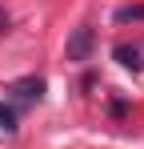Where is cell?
I'll use <instances>...</instances> for the list:
<instances>
[{"instance_id":"obj_1","label":"cell","mask_w":144,"mask_h":149,"mask_svg":"<svg viewBox=\"0 0 144 149\" xmlns=\"http://www.w3.org/2000/svg\"><path fill=\"white\" fill-rule=\"evenodd\" d=\"M92 45H96V32L88 24H80V28H72V36H68V61H88L92 56Z\"/></svg>"},{"instance_id":"obj_2","label":"cell","mask_w":144,"mask_h":149,"mask_svg":"<svg viewBox=\"0 0 144 149\" xmlns=\"http://www.w3.org/2000/svg\"><path fill=\"white\" fill-rule=\"evenodd\" d=\"M8 93H12L16 101H24V105H32V101L44 97V81H40V77H20V81L8 85Z\"/></svg>"},{"instance_id":"obj_3","label":"cell","mask_w":144,"mask_h":149,"mask_svg":"<svg viewBox=\"0 0 144 149\" xmlns=\"http://www.w3.org/2000/svg\"><path fill=\"white\" fill-rule=\"evenodd\" d=\"M112 56H116V61L124 65V69H132V73H140V69H144V61H140V49H136V45H116V49H112Z\"/></svg>"},{"instance_id":"obj_4","label":"cell","mask_w":144,"mask_h":149,"mask_svg":"<svg viewBox=\"0 0 144 149\" xmlns=\"http://www.w3.org/2000/svg\"><path fill=\"white\" fill-rule=\"evenodd\" d=\"M112 16H116V24H128V20H144V4H120Z\"/></svg>"},{"instance_id":"obj_5","label":"cell","mask_w":144,"mask_h":149,"mask_svg":"<svg viewBox=\"0 0 144 149\" xmlns=\"http://www.w3.org/2000/svg\"><path fill=\"white\" fill-rule=\"evenodd\" d=\"M0 129H4V133H8V137H12V133H16V113H12V109H8V105H4V101H0Z\"/></svg>"},{"instance_id":"obj_6","label":"cell","mask_w":144,"mask_h":149,"mask_svg":"<svg viewBox=\"0 0 144 149\" xmlns=\"http://www.w3.org/2000/svg\"><path fill=\"white\" fill-rule=\"evenodd\" d=\"M4 24H8V20H4V12H0V28H4Z\"/></svg>"}]
</instances>
